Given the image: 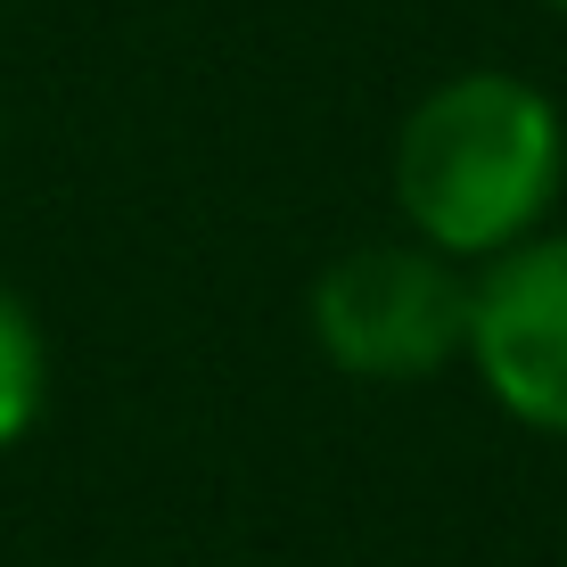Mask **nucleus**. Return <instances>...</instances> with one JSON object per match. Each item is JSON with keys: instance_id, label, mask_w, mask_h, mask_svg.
Here are the masks:
<instances>
[{"instance_id": "obj_5", "label": "nucleus", "mask_w": 567, "mask_h": 567, "mask_svg": "<svg viewBox=\"0 0 567 567\" xmlns=\"http://www.w3.org/2000/svg\"><path fill=\"white\" fill-rule=\"evenodd\" d=\"M543 9H567V0H543Z\"/></svg>"}, {"instance_id": "obj_4", "label": "nucleus", "mask_w": 567, "mask_h": 567, "mask_svg": "<svg viewBox=\"0 0 567 567\" xmlns=\"http://www.w3.org/2000/svg\"><path fill=\"white\" fill-rule=\"evenodd\" d=\"M42 395H50V346L33 329L25 297L0 288V453L25 444V427L42 420Z\"/></svg>"}, {"instance_id": "obj_2", "label": "nucleus", "mask_w": 567, "mask_h": 567, "mask_svg": "<svg viewBox=\"0 0 567 567\" xmlns=\"http://www.w3.org/2000/svg\"><path fill=\"white\" fill-rule=\"evenodd\" d=\"M312 338L346 379L420 386L468 354V271L427 239L346 247L312 280Z\"/></svg>"}, {"instance_id": "obj_1", "label": "nucleus", "mask_w": 567, "mask_h": 567, "mask_svg": "<svg viewBox=\"0 0 567 567\" xmlns=\"http://www.w3.org/2000/svg\"><path fill=\"white\" fill-rule=\"evenodd\" d=\"M567 124L518 74H453L403 115L395 141V206L453 264H485L502 247L535 239V223L559 198Z\"/></svg>"}, {"instance_id": "obj_3", "label": "nucleus", "mask_w": 567, "mask_h": 567, "mask_svg": "<svg viewBox=\"0 0 567 567\" xmlns=\"http://www.w3.org/2000/svg\"><path fill=\"white\" fill-rule=\"evenodd\" d=\"M468 362L511 420L567 436V230H535L477 264Z\"/></svg>"}]
</instances>
